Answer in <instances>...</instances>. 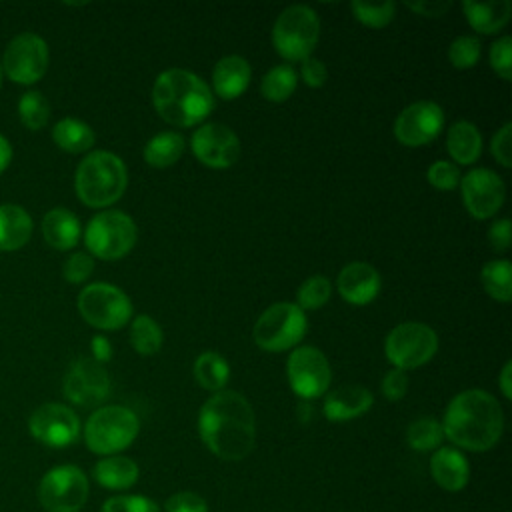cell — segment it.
Listing matches in <instances>:
<instances>
[{"label": "cell", "instance_id": "1", "mask_svg": "<svg viewBox=\"0 0 512 512\" xmlns=\"http://www.w3.org/2000/svg\"><path fill=\"white\" fill-rule=\"evenodd\" d=\"M198 432L214 456L236 462L246 458L256 444V416L240 392L220 390L202 404Z\"/></svg>", "mask_w": 512, "mask_h": 512}, {"label": "cell", "instance_id": "2", "mask_svg": "<svg viewBox=\"0 0 512 512\" xmlns=\"http://www.w3.org/2000/svg\"><path fill=\"white\" fill-rule=\"evenodd\" d=\"M444 436L472 452L490 450L502 436L504 416L498 400L480 388L464 390L456 394L442 418Z\"/></svg>", "mask_w": 512, "mask_h": 512}, {"label": "cell", "instance_id": "3", "mask_svg": "<svg viewBox=\"0 0 512 512\" xmlns=\"http://www.w3.org/2000/svg\"><path fill=\"white\" fill-rule=\"evenodd\" d=\"M152 102L158 116L178 128L202 124L214 108V96L208 84L184 68H170L158 74L152 88Z\"/></svg>", "mask_w": 512, "mask_h": 512}, {"label": "cell", "instance_id": "4", "mask_svg": "<svg viewBox=\"0 0 512 512\" xmlns=\"http://www.w3.org/2000/svg\"><path fill=\"white\" fill-rule=\"evenodd\" d=\"M126 186V166L120 156L108 150L90 152L76 168V196L90 208H106L114 204L122 198Z\"/></svg>", "mask_w": 512, "mask_h": 512}, {"label": "cell", "instance_id": "5", "mask_svg": "<svg viewBox=\"0 0 512 512\" xmlns=\"http://www.w3.org/2000/svg\"><path fill=\"white\" fill-rule=\"evenodd\" d=\"M140 430L138 416L126 406H102L90 414L84 426L86 446L102 456H114L128 448Z\"/></svg>", "mask_w": 512, "mask_h": 512}, {"label": "cell", "instance_id": "6", "mask_svg": "<svg viewBox=\"0 0 512 512\" xmlns=\"http://www.w3.org/2000/svg\"><path fill=\"white\" fill-rule=\"evenodd\" d=\"M318 38V14L304 4H294L282 10L272 28V44L276 52L288 62H302L310 58Z\"/></svg>", "mask_w": 512, "mask_h": 512}, {"label": "cell", "instance_id": "7", "mask_svg": "<svg viewBox=\"0 0 512 512\" xmlns=\"http://www.w3.org/2000/svg\"><path fill=\"white\" fill-rule=\"evenodd\" d=\"M136 224L120 210H104L90 218L84 230L88 252L100 260H120L136 244Z\"/></svg>", "mask_w": 512, "mask_h": 512}, {"label": "cell", "instance_id": "8", "mask_svg": "<svg viewBox=\"0 0 512 512\" xmlns=\"http://www.w3.org/2000/svg\"><path fill=\"white\" fill-rule=\"evenodd\" d=\"M308 330L304 310L294 302H276L268 306L254 324L252 336L258 348L266 352H282L296 346Z\"/></svg>", "mask_w": 512, "mask_h": 512}, {"label": "cell", "instance_id": "9", "mask_svg": "<svg viewBox=\"0 0 512 512\" xmlns=\"http://www.w3.org/2000/svg\"><path fill=\"white\" fill-rule=\"evenodd\" d=\"M438 350V336L432 326L422 322H402L384 340L388 362L398 370L424 366Z\"/></svg>", "mask_w": 512, "mask_h": 512}, {"label": "cell", "instance_id": "10", "mask_svg": "<svg viewBox=\"0 0 512 512\" xmlns=\"http://www.w3.org/2000/svg\"><path fill=\"white\" fill-rule=\"evenodd\" d=\"M78 310L82 318L100 330H118L132 318L130 298L114 284L94 282L78 294Z\"/></svg>", "mask_w": 512, "mask_h": 512}, {"label": "cell", "instance_id": "11", "mask_svg": "<svg viewBox=\"0 0 512 512\" xmlns=\"http://www.w3.org/2000/svg\"><path fill=\"white\" fill-rule=\"evenodd\" d=\"M38 500L46 512H80L88 500V478L78 466H54L38 484Z\"/></svg>", "mask_w": 512, "mask_h": 512}, {"label": "cell", "instance_id": "12", "mask_svg": "<svg viewBox=\"0 0 512 512\" xmlns=\"http://www.w3.org/2000/svg\"><path fill=\"white\" fill-rule=\"evenodd\" d=\"M286 376L296 396L312 400L322 396L332 380V370L326 356L314 346H298L286 362Z\"/></svg>", "mask_w": 512, "mask_h": 512}, {"label": "cell", "instance_id": "13", "mask_svg": "<svg viewBox=\"0 0 512 512\" xmlns=\"http://www.w3.org/2000/svg\"><path fill=\"white\" fill-rule=\"evenodd\" d=\"M48 44L34 32H22L4 50L2 70L18 84L38 82L48 68Z\"/></svg>", "mask_w": 512, "mask_h": 512}, {"label": "cell", "instance_id": "14", "mask_svg": "<svg viewBox=\"0 0 512 512\" xmlns=\"http://www.w3.org/2000/svg\"><path fill=\"white\" fill-rule=\"evenodd\" d=\"M112 382L106 368L94 358H78L66 372L62 392L76 406H98L110 394Z\"/></svg>", "mask_w": 512, "mask_h": 512}, {"label": "cell", "instance_id": "15", "mask_svg": "<svg viewBox=\"0 0 512 512\" xmlns=\"http://www.w3.org/2000/svg\"><path fill=\"white\" fill-rule=\"evenodd\" d=\"M444 128V110L432 100L408 104L394 120V136L408 148L432 142Z\"/></svg>", "mask_w": 512, "mask_h": 512}, {"label": "cell", "instance_id": "16", "mask_svg": "<svg viewBox=\"0 0 512 512\" xmlns=\"http://www.w3.org/2000/svg\"><path fill=\"white\" fill-rule=\"evenodd\" d=\"M28 430L38 442L50 448H64L76 442L80 434V420L72 408L48 402L30 414Z\"/></svg>", "mask_w": 512, "mask_h": 512}, {"label": "cell", "instance_id": "17", "mask_svg": "<svg viewBox=\"0 0 512 512\" xmlns=\"http://www.w3.org/2000/svg\"><path fill=\"white\" fill-rule=\"evenodd\" d=\"M192 152L208 168H230L240 158V140L236 132L218 122L200 124L192 134Z\"/></svg>", "mask_w": 512, "mask_h": 512}, {"label": "cell", "instance_id": "18", "mask_svg": "<svg viewBox=\"0 0 512 512\" xmlns=\"http://www.w3.org/2000/svg\"><path fill=\"white\" fill-rule=\"evenodd\" d=\"M462 202L466 210L478 218H492L504 204L506 186L504 180L490 168H474L460 178Z\"/></svg>", "mask_w": 512, "mask_h": 512}, {"label": "cell", "instance_id": "19", "mask_svg": "<svg viewBox=\"0 0 512 512\" xmlns=\"http://www.w3.org/2000/svg\"><path fill=\"white\" fill-rule=\"evenodd\" d=\"M380 286L382 278L378 270L368 262H350L340 270L336 278V288L340 296L354 306L370 304L378 296Z\"/></svg>", "mask_w": 512, "mask_h": 512}, {"label": "cell", "instance_id": "20", "mask_svg": "<svg viewBox=\"0 0 512 512\" xmlns=\"http://www.w3.org/2000/svg\"><path fill=\"white\" fill-rule=\"evenodd\" d=\"M374 396L360 384H344L324 398L322 412L330 422H346L370 410Z\"/></svg>", "mask_w": 512, "mask_h": 512}, {"label": "cell", "instance_id": "21", "mask_svg": "<svg viewBox=\"0 0 512 512\" xmlns=\"http://www.w3.org/2000/svg\"><path fill=\"white\" fill-rule=\"evenodd\" d=\"M250 76H252V70L246 58L238 54L220 58L212 70V86L216 96L224 100L238 98L240 94L246 92L250 84Z\"/></svg>", "mask_w": 512, "mask_h": 512}, {"label": "cell", "instance_id": "22", "mask_svg": "<svg viewBox=\"0 0 512 512\" xmlns=\"http://www.w3.org/2000/svg\"><path fill=\"white\" fill-rule=\"evenodd\" d=\"M430 474L446 492H460L470 478V466L456 448H438L430 458Z\"/></svg>", "mask_w": 512, "mask_h": 512}, {"label": "cell", "instance_id": "23", "mask_svg": "<svg viewBox=\"0 0 512 512\" xmlns=\"http://www.w3.org/2000/svg\"><path fill=\"white\" fill-rule=\"evenodd\" d=\"M462 10H464L468 24L476 32L496 34L510 22L512 4H510V0H490V2L464 0Z\"/></svg>", "mask_w": 512, "mask_h": 512}, {"label": "cell", "instance_id": "24", "mask_svg": "<svg viewBox=\"0 0 512 512\" xmlns=\"http://www.w3.org/2000/svg\"><path fill=\"white\" fill-rule=\"evenodd\" d=\"M42 236L56 250H70L80 240V222L66 208H52L42 218Z\"/></svg>", "mask_w": 512, "mask_h": 512}, {"label": "cell", "instance_id": "25", "mask_svg": "<svg viewBox=\"0 0 512 512\" xmlns=\"http://www.w3.org/2000/svg\"><path fill=\"white\" fill-rule=\"evenodd\" d=\"M446 150L458 164H474L482 154V134L476 124L458 120L448 128Z\"/></svg>", "mask_w": 512, "mask_h": 512}, {"label": "cell", "instance_id": "26", "mask_svg": "<svg viewBox=\"0 0 512 512\" xmlns=\"http://www.w3.org/2000/svg\"><path fill=\"white\" fill-rule=\"evenodd\" d=\"M32 236V218L18 204H0V250H18Z\"/></svg>", "mask_w": 512, "mask_h": 512}, {"label": "cell", "instance_id": "27", "mask_svg": "<svg viewBox=\"0 0 512 512\" xmlns=\"http://www.w3.org/2000/svg\"><path fill=\"white\" fill-rule=\"evenodd\" d=\"M92 476L108 490H124L138 480V464L126 456H106L94 464Z\"/></svg>", "mask_w": 512, "mask_h": 512}, {"label": "cell", "instance_id": "28", "mask_svg": "<svg viewBox=\"0 0 512 512\" xmlns=\"http://www.w3.org/2000/svg\"><path fill=\"white\" fill-rule=\"evenodd\" d=\"M52 138L58 148L72 154H80L92 148L96 134L86 122L78 118H62L52 128Z\"/></svg>", "mask_w": 512, "mask_h": 512}, {"label": "cell", "instance_id": "29", "mask_svg": "<svg viewBox=\"0 0 512 512\" xmlns=\"http://www.w3.org/2000/svg\"><path fill=\"white\" fill-rule=\"evenodd\" d=\"M184 138L176 132H160L144 146V160L154 168H168L184 154Z\"/></svg>", "mask_w": 512, "mask_h": 512}, {"label": "cell", "instance_id": "30", "mask_svg": "<svg viewBox=\"0 0 512 512\" xmlns=\"http://www.w3.org/2000/svg\"><path fill=\"white\" fill-rule=\"evenodd\" d=\"M194 378L196 382L204 388V390H212V392H220L224 390L228 378H230V366L224 360V356H220L218 352H202L196 360H194Z\"/></svg>", "mask_w": 512, "mask_h": 512}, {"label": "cell", "instance_id": "31", "mask_svg": "<svg viewBox=\"0 0 512 512\" xmlns=\"http://www.w3.org/2000/svg\"><path fill=\"white\" fill-rule=\"evenodd\" d=\"M482 286L488 296L498 302H510L512 298V264L508 260H490L480 272Z\"/></svg>", "mask_w": 512, "mask_h": 512}, {"label": "cell", "instance_id": "32", "mask_svg": "<svg viewBox=\"0 0 512 512\" xmlns=\"http://www.w3.org/2000/svg\"><path fill=\"white\" fill-rule=\"evenodd\" d=\"M296 84V70L290 64H278L264 74L260 82V92L268 102H284L294 94Z\"/></svg>", "mask_w": 512, "mask_h": 512}, {"label": "cell", "instance_id": "33", "mask_svg": "<svg viewBox=\"0 0 512 512\" xmlns=\"http://www.w3.org/2000/svg\"><path fill=\"white\" fill-rule=\"evenodd\" d=\"M164 336L160 324L148 316L140 314L130 324V344L140 356H152L162 348Z\"/></svg>", "mask_w": 512, "mask_h": 512}, {"label": "cell", "instance_id": "34", "mask_svg": "<svg viewBox=\"0 0 512 512\" xmlns=\"http://www.w3.org/2000/svg\"><path fill=\"white\" fill-rule=\"evenodd\" d=\"M406 440H408V446L418 452H428L432 448H438L444 440L442 424L430 416L418 418L410 422L406 430Z\"/></svg>", "mask_w": 512, "mask_h": 512}, {"label": "cell", "instance_id": "35", "mask_svg": "<svg viewBox=\"0 0 512 512\" xmlns=\"http://www.w3.org/2000/svg\"><path fill=\"white\" fill-rule=\"evenodd\" d=\"M18 116L22 124L30 130L44 128L50 118V104L46 96L38 90H30L22 94V98L18 100Z\"/></svg>", "mask_w": 512, "mask_h": 512}, {"label": "cell", "instance_id": "36", "mask_svg": "<svg viewBox=\"0 0 512 512\" xmlns=\"http://www.w3.org/2000/svg\"><path fill=\"white\" fill-rule=\"evenodd\" d=\"M330 294H332L330 280L326 276L316 274L300 284L296 294V304L300 310H318L330 300Z\"/></svg>", "mask_w": 512, "mask_h": 512}, {"label": "cell", "instance_id": "37", "mask_svg": "<svg viewBox=\"0 0 512 512\" xmlns=\"http://www.w3.org/2000/svg\"><path fill=\"white\" fill-rule=\"evenodd\" d=\"M480 40L472 34H462L452 40L448 48V60L454 68L458 70H468L474 68L478 58H480Z\"/></svg>", "mask_w": 512, "mask_h": 512}, {"label": "cell", "instance_id": "38", "mask_svg": "<svg viewBox=\"0 0 512 512\" xmlns=\"http://www.w3.org/2000/svg\"><path fill=\"white\" fill-rule=\"evenodd\" d=\"M350 10L354 12L356 20L362 22L368 28H382L390 24L396 12L394 2H380V4H368V2H352Z\"/></svg>", "mask_w": 512, "mask_h": 512}, {"label": "cell", "instance_id": "39", "mask_svg": "<svg viewBox=\"0 0 512 512\" xmlns=\"http://www.w3.org/2000/svg\"><path fill=\"white\" fill-rule=\"evenodd\" d=\"M100 512H160L158 504L140 494L112 496L102 504Z\"/></svg>", "mask_w": 512, "mask_h": 512}, {"label": "cell", "instance_id": "40", "mask_svg": "<svg viewBox=\"0 0 512 512\" xmlns=\"http://www.w3.org/2000/svg\"><path fill=\"white\" fill-rule=\"evenodd\" d=\"M490 66L502 80L512 78V40H510V36H502L490 46Z\"/></svg>", "mask_w": 512, "mask_h": 512}, {"label": "cell", "instance_id": "41", "mask_svg": "<svg viewBox=\"0 0 512 512\" xmlns=\"http://www.w3.org/2000/svg\"><path fill=\"white\" fill-rule=\"evenodd\" d=\"M426 178L436 190H454L460 184V170L452 162L438 160L428 168Z\"/></svg>", "mask_w": 512, "mask_h": 512}, {"label": "cell", "instance_id": "42", "mask_svg": "<svg viewBox=\"0 0 512 512\" xmlns=\"http://www.w3.org/2000/svg\"><path fill=\"white\" fill-rule=\"evenodd\" d=\"M94 270V260L86 252H74L72 256L66 258L62 266V274L70 284H80L84 282Z\"/></svg>", "mask_w": 512, "mask_h": 512}, {"label": "cell", "instance_id": "43", "mask_svg": "<svg viewBox=\"0 0 512 512\" xmlns=\"http://www.w3.org/2000/svg\"><path fill=\"white\" fill-rule=\"evenodd\" d=\"M166 512H208V502L196 492H176L164 502Z\"/></svg>", "mask_w": 512, "mask_h": 512}, {"label": "cell", "instance_id": "44", "mask_svg": "<svg viewBox=\"0 0 512 512\" xmlns=\"http://www.w3.org/2000/svg\"><path fill=\"white\" fill-rule=\"evenodd\" d=\"M490 152H492V156H494L504 168H510V166H512V124H510V122H506V124L492 136Z\"/></svg>", "mask_w": 512, "mask_h": 512}, {"label": "cell", "instance_id": "45", "mask_svg": "<svg viewBox=\"0 0 512 512\" xmlns=\"http://www.w3.org/2000/svg\"><path fill=\"white\" fill-rule=\"evenodd\" d=\"M380 390L382 394L390 400V402H398L406 396V390H408V376L404 370H398V368H392L384 374L382 382H380Z\"/></svg>", "mask_w": 512, "mask_h": 512}, {"label": "cell", "instance_id": "46", "mask_svg": "<svg viewBox=\"0 0 512 512\" xmlns=\"http://www.w3.org/2000/svg\"><path fill=\"white\" fill-rule=\"evenodd\" d=\"M300 74H302V80L306 86L310 88H320L326 84V78H328V70H326V64L318 58H306L302 60V66H300Z\"/></svg>", "mask_w": 512, "mask_h": 512}, {"label": "cell", "instance_id": "47", "mask_svg": "<svg viewBox=\"0 0 512 512\" xmlns=\"http://www.w3.org/2000/svg\"><path fill=\"white\" fill-rule=\"evenodd\" d=\"M512 232H510V220L508 218H500L496 222H492V226L488 228V240L492 250L496 252H504L510 248V240Z\"/></svg>", "mask_w": 512, "mask_h": 512}, {"label": "cell", "instance_id": "48", "mask_svg": "<svg viewBox=\"0 0 512 512\" xmlns=\"http://www.w3.org/2000/svg\"><path fill=\"white\" fill-rule=\"evenodd\" d=\"M406 6L412 10V12H416V14H420V16H426V18H438V16H442L450 6H452V2L448 0V2H440V0H422V2H406Z\"/></svg>", "mask_w": 512, "mask_h": 512}, {"label": "cell", "instance_id": "49", "mask_svg": "<svg viewBox=\"0 0 512 512\" xmlns=\"http://www.w3.org/2000/svg\"><path fill=\"white\" fill-rule=\"evenodd\" d=\"M90 348H92V354H94V360L104 364L112 358V344L106 336H94L92 342H90Z\"/></svg>", "mask_w": 512, "mask_h": 512}, {"label": "cell", "instance_id": "50", "mask_svg": "<svg viewBox=\"0 0 512 512\" xmlns=\"http://www.w3.org/2000/svg\"><path fill=\"white\" fill-rule=\"evenodd\" d=\"M510 374H512V362L506 360L504 366H502V372H500V376H498L500 390H502V394H504L506 400L512 398V378H510Z\"/></svg>", "mask_w": 512, "mask_h": 512}, {"label": "cell", "instance_id": "51", "mask_svg": "<svg viewBox=\"0 0 512 512\" xmlns=\"http://www.w3.org/2000/svg\"><path fill=\"white\" fill-rule=\"evenodd\" d=\"M10 158H12V146H10V142L0 134V174L8 168Z\"/></svg>", "mask_w": 512, "mask_h": 512}, {"label": "cell", "instance_id": "52", "mask_svg": "<svg viewBox=\"0 0 512 512\" xmlns=\"http://www.w3.org/2000/svg\"><path fill=\"white\" fill-rule=\"evenodd\" d=\"M0 86H2V66H0Z\"/></svg>", "mask_w": 512, "mask_h": 512}]
</instances>
